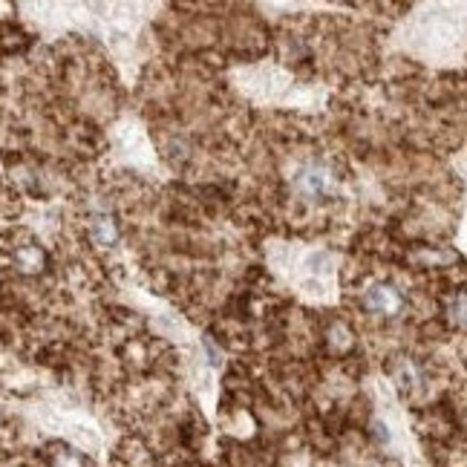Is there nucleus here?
I'll return each instance as SVG.
<instances>
[{"label": "nucleus", "mask_w": 467, "mask_h": 467, "mask_svg": "<svg viewBox=\"0 0 467 467\" xmlns=\"http://www.w3.org/2000/svg\"><path fill=\"white\" fill-rule=\"evenodd\" d=\"M407 300L404 291L387 280V277H369L361 280V291H358V309L366 312V317H381V320H393L404 312Z\"/></svg>", "instance_id": "nucleus-1"}]
</instances>
